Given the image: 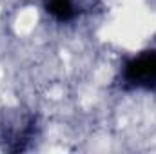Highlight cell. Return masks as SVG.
<instances>
[{"label":"cell","mask_w":156,"mask_h":154,"mask_svg":"<svg viewBox=\"0 0 156 154\" xmlns=\"http://www.w3.org/2000/svg\"><path fill=\"white\" fill-rule=\"evenodd\" d=\"M125 78L136 85H154L156 83V53H145L133 60L127 69Z\"/></svg>","instance_id":"obj_1"},{"label":"cell","mask_w":156,"mask_h":154,"mask_svg":"<svg viewBox=\"0 0 156 154\" xmlns=\"http://www.w3.org/2000/svg\"><path fill=\"white\" fill-rule=\"evenodd\" d=\"M47 9L60 20H69L75 15V11L71 7V0H49Z\"/></svg>","instance_id":"obj_2"}]
</instances>
